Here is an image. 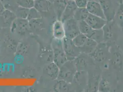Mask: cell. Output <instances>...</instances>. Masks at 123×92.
<instances>
[{
    "mask_svg": "<svg viewBox=\"0 0 123 92\" xmlns=\"http://www.w3.org/2000/svg\"><path fill=\"white\" fill-rule=\"evenodd\" d=\"M51 46L54 55L53 62L60 67L68 61L63 48L62 40L53 38Z\"/></svg>",
    "mask_w": 123,
    "mask_h": 92,
    "instance_id": "cell-1",
    "label": "cell"
},
{
    "mask_svg": "<svg viewBox=\"0 0 123 92\" xmlns=\"http://www.w3.org/2000/svg\"><path fill=\"white\" fill-rule=\"evenodd\" d=\"M76 72L74 61L68 60L60 67L59 76L57 80H63L71 84Z\"/></svg>",
    "mask_w": 123,
    "mask_h": 92,
    "instance_id": "cell-2",
    "label": "cell"
},
{
    "mask_svg": "<svg viewBox=\"0 0 123 92\" xmlns=\"http://www.w3.org/2000/svg\"><path fill=\"white\" fill-rule=\"evenodd\" d=\"M10 28L12 33L20 36L25 35L31 31L29 21L27 19L17 18L11 24Z\"/></svg>",
    "mask_w": 123,
    "mask_h": 92,
    "instance_id": "cell-3",
    "label": "cell"
},
{
    "mask_svg": "<svg viewBox=\"0 0 123 92\" xmlns=\"http://www.w3.org/2000/svg\"><path fill=\"white\" fill-rule=\"evenodd\" d=\"M62 44L64 51L68 61L74 60L81 53L80 48L74 45L72 39L65 37L62 40Z\"/></svg>",
    "mask_w": 123,
    "mask_h": 92,
    "instance_id": "cell-4",
    "label": "cell"
},
{
    "mask_svg": "<svg viewBox=\"0 0 123 92\" xmlns=\"http://www.w3.org/2000/svg\"><path fill=\"white\" fill-rule=\"evenodd\" d=\"M77 71H86L93 64V59L90 55L81 53L73 60Z\"/></svg>",
    "mask_w": 123,
    "mask_h": 92,
    "instance_id": "cell-5",
    "label": "cell"
},
{
    "mask_svg": "<svg viewBox=\"0 0 123 92\" xmlns=\"http://www.w3.org/2000/svg\"><path fill=\"white\" fill-rule=\"evenodd\" d=\"M108 53V48L106 43L103 42L98 43L95 50L90 54L94 61L102 63L106 60Z\"/></svg>",
    "mask_w": 123,
    "mask_h": 92,
    "instance_id": "cell-6",
    "label": "cell"
},
{
    "mask_svg": "<svg viewBox=\"0 0 123 92\" xmlns=\"http://www.w3.org/2000/svg\"><path fill=\"white\" fill-rule=\"evenodd\" d=\"M65 37L73 39L80 33L79 29L78 21L74 18L63 22Z\"/></svg>",
    "mask_w": 123,
    "mask_h": 92,
    "instance_id": "cell-7",
    "label": "cell"
},
{
    "mask_svg": "<svg viewBox=\"0 0 123 92\" xmlns=\"http://www.w3.org/2000/svg\"><path fill=\"white\" fill-rule=\"evenodd\" d=\"M85 20L92 29L94 30L102 29L108 22L107 20L101 17L93 15L90 13Z\"/></svg>",
    "mask_w": 123,
    "mask_h": 92,
    "instance_id": "cell-8",
    "label": "cell"
},
{
    "mask_svg": "<svg viewBox=\"0 0 123 92\" xmlns=\"http://www.w3.org/2000/svg\"><path fill=\"white\" fill-rule=\"evenodd\" d=\"M86 8L90 14L97 16L107 20L99 2L96 1H88Z\"/></svg>",
    "mask_w": 123,
    "mask_h": 92,
    "instance_id": "cell-9",
    "label": "cell"
},
{
    "mask_svg": "<svg viewBox=\"0 0 123 92\" xmlns=\"http://www.w3.org/2000/svg\"><path fill=\"white\" fill-rule=\"evenodd\" d=\"M60 67L54 62L47 63L44 67L43 72L44 74L51 80H57L59 76Z\"/></svg>",
    "mask_w": 123,
    "mask_h": 92,
    "instance_id": "cell-10",
    "label": "cell"
},
{
    "mask_svg": "<svg viewBox=\"0 0 123 92\" xmlns=\"http://www.w3.org/2000/svg\"><path fill=\"white\" fill-rule=\"evenodd\" d=\"M77 8L74 1L68 0L66 7L62 14L61 20L63 23L65 21L73 18Z\"/></svg>",
    "mask_w": 123,
    "mask_h": 92,
    "instance_id": "cell-11",
    "label": "cell"
},
{
    "mask_svg": "<svg viewBox=\"0 0 123 92\" xmlns=\"http://www.w3.org/2000/svg\"><path fill=\"white\" fill-rule=\"evenodd\" d=\"M52 29L54 38L62 40L65 37L64 25L61 20H57L55 21L53 24Z\"/></svg>",
    "mask_w": 123,
    "mask_h": 92,
    "instance_id": "cell-12",
    "label": "cell"
},
{
    "mask_svg": "<svg viewBox=\"0 0 123 92\" xmlns=\"http://www.w3.org/2000/svg\"><path fill=\"white\" fill-rule=\"evenodd\" d=\"M88 80V75L86 71H77L76 72L72 83H74L80 88L86 87Z\"/></svg>",
    "mask_w": 123,
    "mask_h": 92,
    "instance_id": "cell-13",
    "label": "cell"
},
{
    "mask_svg": "<svg viewBox=\"0 0 123 92\" xmlns=\"http://www.w3.org/2000/svg\"><path fill=\"white\" fill-rule=\"evenodd\" d=\"M107 21L112 20L114 11L111 0H99Z\"/></svg>",
    "mask_w": 123,
    "mask_h": 92,
    "instance_id": "cell-14",
    "label": "cell"
},
{
    "mask_svg": "<svg viewBox=\"0 0 123 92\" xmlns=\"http://www.w3.org/2000/svg\"><path fill=\"white\" fill-rule=\"evenodd\" d=\"M68 0H54L53 7L57 20H60Z\"/></svg>",
    "mask_w": 123,
    "mask_h": 92,
    "instance_id": "cell-15",
    "label": "cell"
},
{
    "mask_svg": "<svg viewBox=\"0 0 123 92\" xmlns=\"http://www.w3.org/2000/svg\"><path fill=\"white\" fill-rule=\"evenodd\" d=\"M98 44L96 41L87 37L84 45L80 49L81 53L90 55L95 50Z\"/></svg>",
    "mask_w": 123,
    "mask_h": 92,
    "instance_id": "cell-16",
    "label": "cell"
},
{
    "mask_svg": "<svg viewBox=\"0 0 123 92\" xmlns=\"http://www.w3.org/2000/svg\"><path fill=\"white\" fill-rule=\"evenodd\" d=\"M51 6V2L49 0H35L34 7L41 13L48 12Z\"/></svg>",
    "mask_w": 123,
    "mask_h": 92,
    "instance_id": "cell-17",
    "label": "cell"
},
{
    "mask_svg": "<svg viewBox=\"0 0 123 92\" xmlns=\"http://www.w3.org/2000/svg\"><path fill=\"white\" fill-rule=\"evenodd\" d=\"M99 79V75L96 74H93L91 77H88L87 90L91 92L98 91Z\"/></svg>",
    "mask_w": 123,
    "mask_h": 92,
    "instance_id": "cell-18",
    "label": "cell"
},
{
    "mask_svg": "<svg viewBox=\"0 0 123 92\" xmlns=\"http://www.w3.org/2000/svg\"><path fill=\"white\" fill-rule=\"evenodd\" d=\"M0 17L3 23L7 26H11L13 21L17 18L14 12L7 9L4 11Z\"/></svg>",
    "mask_w": 123,
    "mask_h": 92,
    "instance_id": "cell-19",
    "label": "cell"
},
{
    "mask_svg": "<svg viewBox=\"0 0 123 92\" xmlns=\"http://www.w3.org/2000/svg\"><path fill=\"white\" fill-rule=\"evenodd\" d=\"M88 38L96 41L98 44L104 41V35L103 29L100 30L92 29L86 35Z\"/></svg>",
    "mask_w": 123,
    "mask_h": 92,
    "instance_id": "cell-20",
    "label": "cell"
},
{
    "mask_svg": "<svg viewBox=\"0 0 123 92\" xmlns=\"http://www.w3.org/2000/svg\"><path fill=\"white\" fill-rule=\"evenodd\" d=\"M57 81L53 86L54 91L66 92L69 91V83L63 80H57Z\"/></svg>",
    "mask_w": 123,
    "mask_h": 92,
    "instance_id": "cell-21",
    "label": "cell"
},
{
    "mask_svg": "<svg viewBox=\"0 0 123 92\" xmlns=\"http://www.w3.org/2000/svg\"><path fill=\"white\" fill-rule=\"evenodd\" d=\"M111 63L113 67L117 70L122 68L123 65V58L119 52H115L111 59Z\"/></svg>",
    "mask_w": 123,
    "mask_h": 92,
    "instance_id": "cell-22",
    "label": "cell"
},
{
    "mask_svg": "<svg viewBox=\"0 0 123 92\" xmlns=\"http://www.w3.org/2000/svg\"><path fill=\"white\" fill-rule=\"evenodd\" d=\"M89 13L87 11L86 8H77L74 16V18L77 21L85 20Z\"/></svg>",
    "mask_w": 123,
    "mask_h": 92,
    "instance_id": "cell-23",
    "label": "cell"
},
{
    "mask_svg": "<svg viewBox=\"0 0 123 92\" xmlns=\"http://www.w3.org/2000/svg\"><path fill=\"white\" fill-rule=\"evenodd\" d=\"M87 38L86 36L80 33L72 40L74 45L80 48L84 45Z\"/></svg>",
    "mask_w": 123,
    "mask_h": 92,
    "instance_id": "cell-24",
    "label": "cell"
},
{
    "mask_svg": "<svg viewBox=\"0 0 123 92\" xmlns=\"http://www.w3.org/2000/svg\"><path fill=\"white\" fill-rule=\"evenodd\" d=\"M78 25L80 33L85 36H86L92 29L86 20L78 21Z\"/></svg>",
    "mask_w": 123,
    "mask_h": 92,
    "instance_id": "cell-25",
    "label": "cell"
},
{
    "mask_svg": "<svg viewBox=\"0 0 123 92\" xmlns=\"http://www.w3.org/2000/svg\"><path fill=\"white\" fill-rule=\"evenodd\" d=\"M31 30H40L44 26V23L41 18L29 21Z\"/></svg>",
    "mask_w": 123,
    "mask_h": 92,
    "instance_id": "cell-26",
    "label": "cell"
},
{
    "mask_svg": "<svg viewBox=\"0 0 123 92\" xmlns=\"http://www.w3.org/2000/svg\"><path fill=\"white\" fill-rule=\"evenodd\" d=\"M111 86L109 82L105 78H102L98 85V91L99 92H108L110 91Z\"/></svg>",
    "mask_w": 123,
    "mask_h": 92,
    "instance_id": "cell-27",
    "label": "cell"
},
{
    "mask_svg": "<svg viewBox=\"0 0 123 92\" xmlns=\"http://www.w3.org/2000/svg\"><path fill=\"white\" fill-rule=\"evenodd\" d=\"M6 9L11 11L14 13L18 6L16 3V0H1Z\"/></svg>",
    "mask_w": 123,
    "mask_h": 92,
    "instance_id": "cell-28",
    "label": "cell"
},
{
    "mask_svg": "<svg viewBox=\"0 0 123 92\" xmlns=\"http://www.w3.org/2000/svg\"><path fill=\"white\" fill-rule=\"evenodd\" d=\"M29 9L18 6L14 12V13L17 18L27 19Z\"/></svg>",
    "mask_w": 123,
    "mask_h": 92,
    "instance_id": "cell-29",
    "label": "cell"
},
{
    "mask_svg": "<svg viewBox=\"0 0 123 92\" xmlns=\"http://www.w3.org/2000/svg\"><path fill=\"white\" fill-rule=\"evenodd\" d=\"M16 1L19 7L27 9H31L35 5V0H16Z\"/></svg>",
    "mask_w": 123,
    "mask_h": 92,
    "instance_id": "cell-30",
    "label": "cell"
},
{
    "mask_svg": "<svg viewBox=\"0 0 123 92\" xmlns=\"http://www.w3.org/2000/svg\"><path fill=\"white\" fill-rule=\"evenodd\" d=\"M41 18V13L37 10L36 8L33 7L29 9L27 19L29 21L31 20Z\"/></svg>",
    "mask_w": 123,
    "mask_h": 92,
    "instance_id": "cell-31",
    "label": "cell"
},
{
    "mask_svg": "<svg viewBox=\"0 0 123 92\" xmlns=\"http://www.w3.org/2000/svg\"><path fill=\"white\" fill-rule=\"evenodd\" d=\"M104 35V41L106 40H109L113 36V32L112 31V28L111 26L108 25V24L104 26L103 28Z\"/></svg>",
    "mask_w": 123,
    "mask_h": 92,
    "instance_id": "cell-32",
    "label": "cell"
},
{
    "mask_svg": "<svg viewBox=\"0 0 123 92\" xmlns=\"http://www.w3.org/2000/svg\"><path fill=\"white\" fill-rule=\"evenodd\" d=\"M27 50V46L25 44L22 43L19 44L17 47V52L19 55H24Z\"/></svg>",
    "mask_w": 123,
    "mask_h": 92,
    "instance_id": "cell-33",
    "label": "cell"
},
{
    "mask_svg": "<svg viewBox=\"0 0 123 92\" xmlns=\"http://www.w3.org/2000/svg\"><path fill=\"white\" fill-rule=\"evenodd\" d=\"M74 1L78 8H86L88 2L87 0H75Z\"/></svg>",
    "mask_w": 123,
    "mask_h": 92,
    "instance_id": "cell-34",
    "label": "cell"
},
{
    "mask_svg": "<svg viewBox=\"0 0 123 92\" xmlns=\"http://www.w3.org/2000/svg\"><path fill=\"white\" fill-rule=\"evenodd\" d=\"M118 17L119 21L123 24V4L119 6L118 10Z\"/></svg>",
    "mask_w": 123,
    "mask_h": 92,
    "instance_id": "cell-35",
    "label": "cell"
},
{
    "mask_svg": "<svg viewBox=\"0 0 123 92\" xmlns=\"http://www.w3.org/2000/svg\"><path fill=\"white\" fill-rule=\"evenodd\" d=\"M5 9V8L3 5L1 0H0V16L2 14V13H3V12Z\"/></svg>",
    "mask_w": 123,
    "mask_h": 92,
    "instance_id": "cell-36",
    "label": "cell"
},
{
    "mask_svg": "<svg viewBox=\"0 0 123 92\" xmlns=\"http://www.w3.org/2000/svg\"><path fill=\"white\" fill-rule=\"evenodd\" d=\"M88 1H98L99 2V0H87Z\"/></svg>",
    "mask_w": 123,
    "mask_h": 92,
    "instance_id": "cell-37",
    "label": "cell"
},
{
    "mask_svg": "<svg viewBox=\"0 0 123 92\" xmlns=\"http://www.w3.org/2000/svg\"><path fill=\"white\" fill-rule=\"evenodd\" d=\"M73 0V1H75V0Z\"/></svg>",
    "mask_w": 123,
    "mask_h": 92,
    "instance_id": "cell-38",
    "label": "cell"
},
{
    "mask_svg": "<svg viewBox=\"0 0 123 92\" xmlns=\"http://www.w3.org/2000/svg\"></svg>",
    "mask_w": 123,
    "mask_h": 92,
    "instance_id": "cell-39",
    "label": "cell"
}]
</instances>
